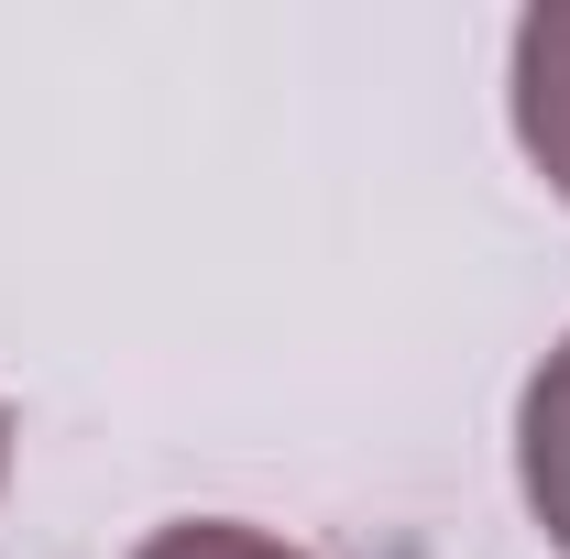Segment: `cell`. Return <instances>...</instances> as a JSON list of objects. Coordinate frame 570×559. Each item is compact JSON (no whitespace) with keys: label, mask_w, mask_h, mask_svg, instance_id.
I'll return each mask as SVG.
<instances>
[{"label":"cell","mask_w":570,"mask_h":559,"mask_svg":"<svg viewBox=\"0 0 570 559\" xmlns=\"http://www.w3.org/2000/svg\"><path fill=\"white\" fill-rule=\"evenodd\" d=\"M515 483H527V516H538V538L570 559V341L527 373V395H515Z\"/></svg>","instance_id":"7a4b0ae2"},{"label":"cell","mask_w":570,"mask_h":559,"mask_svg":"<svg viewBox=\"0 0 570 559\" xmlns=\"http://www.w3.org/2000/svg\"><path fill=\"white\" fill-rule=\"evenodd\" d=\"M0 483H11V406H0Z\"/></svg>","instance_id":"277c9868"},{"label":"cell","mask_w":570,"mask_h":559,"mask_svg":"<svg viewBox=\"0 0 570 559\" xmlns=\"http://www.w3.org/2000/svg\"><path fill=\"white\" fill-rule=\"evenodd\" d=\"M504 110L527 165L549 176V198H570V0H538L515 22V77H504Z\"/></svg>","instance_id":"6da1fadb"},{"label":"cell","mask_w":570,"mask_h":559,"mask_svg":"<svg viewBox=\"0 0 570 559\" xmlns=\"http://www.w3.org/2000/svg\"><path fill=\"white\" fill-rule=\"evenodd\" d=\"M132 559H307V549H285L275 527H242V516H176V527H154Z\"/></svg>","instance_id":"3957f363"}]
</instances>
